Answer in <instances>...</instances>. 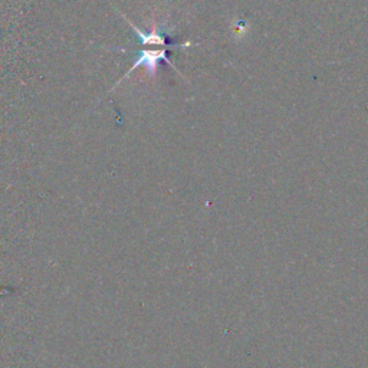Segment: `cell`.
<instances>
[{
    "label": "cell",
    "instance_id": "cell-1",
    "mask_svg": "<svg viewBox=\"0 0 368 368\" xmlns=\"http://www.w3.org/2000/svg\"><path fill=\"white\" fill-rule=\"evenodd\" d=\"M162 61H164V62H167L169 65H172L170 63V61H169V52L166 51V49H159V51H141V52H138V58H137V61H135V63L131 66V69L125 73V75L120 80V83H122V80L124 78H127L131 72H134L138 66H145V69H147V72L150 73V75H156V70H157V66H159V63L162 62ZM173 66V65H172ZM174 68V66H173ZM118 83V84H120ZM117 84V85H118ZM115 85V87H117Z\"/></svg>",
    "mask_w": 368,
    "mask_h": 368
},
{
    "label": "cell",
    "instance_id": "cell-2",
    "mask_svg": "<svg viewBox=\"0 0 368 368\" xmlns=\"http://www.w3.org/2000/svg\"><path fill=\"white\" fill-rule=\"evenodd\" d=\"M124 18H125V16H124ZM125 21H127V22L130 23V26L135 31V33H137V36H138L141 45H159V46H166V45H169L167 35L163 33L160 29L154 28L150 33H144V32H141L131 21H128L127 18H125Z\"/></svg>",
    "mask_w": 368,
    "mask_h": 368
}]
</instances>
